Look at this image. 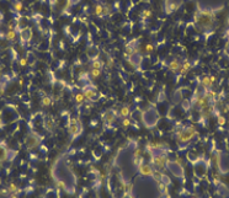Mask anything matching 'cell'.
I'll return each mask as SVG.
<instances>
[{"instance_id": "1", "label": "cell", "mask_w": 229, "mask_h": 198, "mask_svg": "<svg viewBox=\"0 0 229 198\" xmlns=\"http://www.w3.org/2000/svg\"><path fill=\"white\" fill-rule=\"evenodd\" d=\"M195 21L201 28H211L215 22V15L211 10H200L195 15Z\"/></svg>"}, {"instance_id": "2", "label": "cell", "mask_w": 229, "mask_h": 198, "mask_svg": "<svg viewBox=\"0 0 229 198\" xmlns=\"http://www.w3.org/2000/svg\"><path fill=\"white\" fill-rule=\"evenodd\" d=\"M196 135V129L193 127L181 128L176 132V138L180 143H187Z\"/></svg>"}, {"instance_id": "3", "label": "cell", "mask_w": 229, "mask_h": 198, "mask_svg": "<svg viewBox=\"0 0 229 198\" xmlns=\"http://www.w3.org/2000/svg\"><path fill=\"white\" fill-rule=\"evenodd\" d=\"M150 156H151V163L154 164V166H157L159 170L160 169H164V167L166 166V164H167V161H169V160H167L166 154H164V153L153 154Z\"/></svg>"}, {"instance_id": "4", "label": "cell", "mask_w": 229, "mask_h": 198, "mask_svg": "<svg viewBox=\"0 0 229 198\" xmlns=\"http://www.w3.org/2000/svg\"><path fill=\"white\" fill-rule=\"evenodd\" d=\"M81 92L85 95L86 100H89V101H91V102L96 101L97 89H96L94 85H91V84H85V85L83 86V91H81Z\"/></svg>"}, {"instance_id": "5", "label": "cell", "mask_w": 229, "mask_h": 198, "mask_svg": "<svg viewBox=\"0 0 229 198\" xmlns=\"http://www.w3.org/2000/svg\"><path fill=\"white\" fill-rule=\"evenodd\" d=\"M166 166H167V169L175 175V176H178V177L184 176V169H182V165H181L180 160H176V161H167Z\"/></svg>"}, {"instance_id": "6", "label": "cell", "mask_w": 229, "mask_h": 198, "mask_svg": "<svg viewBox=\"0 0 229 198\" xmlns=\"http://www.w3.org/2000/svg\"><path fill=\"white\" fill-rule=\"evenodd\" d=\"M127 62L131 64L133 68H139L142 64V54L139 52H134V53H129L128 60Z\"/></svg>"}, {"instance_id": "7", "label": "cell", "mask_w": 229, "mask_h": 198, "mask_svg": "<svg viewBox=\"0 0 229 198\" xmlns=\"http://www.w3.org/2000/svg\"><path fill=\"white\" fill-rule=\"evenodd\" d=\"M69 133L72 134L73 138L78 137L81 133V124L78 119H72L70 124H69Z\"/></svg>"}, {"instance_id": "8", "label": "cell", "mask_w": 229, "mask_h": 198, "mask_svg": "<svg viewBox=\"0 0 229 198\" xmlns=\"http://www.w3.org/2000/svg\"><path fill=\"white\" fill-rule=\"evenodd\" d=\"M40 143H41V138H40V137H37L36 134L32 133V134H28L27 135V138H26V145H27L28 149L36 148Z\"/></svg>"}, {"instance_id": "9", "label": "cell", "mask_w": 229, "mask_h": 198, "mask_svg": "<svg viewBox=\"0 0 229 198\" xmlns=\"http://www.w3.org/2000/svg\"><path fill=\"white\" fill-rule=\"evenodd\" d=\"M215 80H216L215 77H208V75H204V77L201 78V85H202L204 89L209 90V89L213 86V82H215Z\"/></svg>"}, {"instance_id": "10", "label": "cell", "mask_w": 229, "mask_h": 198, "mask_svg": "<svg viewBox=\"0 0 229 198\" xmlns=\"http://www.w3.org/2000/svg\"><path fill=\"white\" fill-rule=\"evenodd\" d=\"M139 169V172L143 175V176H153V173H154V170H153V167L150 164H143L142 166L138 167Z\"/></svg>"}, {"instance_id": "11", "label": "cell", "mask_w": 229, "mask_h": 198, "mask_svg": "<svg viewBox=\"0 0 229 198\" xmlns=\"http://www.w3.org/2000/svg\"><path fill=\"white\" fill-rule=\"evenodd\" d=\"M116 111H113V110H109V111H106L105 113H104V116H102V118H104V122L105 123H109V124H111L112 122L114 121V118H116Z\"/></svg>"}, {"instance_id": "12", "label": "cell", "mask_w": 229, "mask_h": 198, "mask_svg": "<svg viewBox=\"0 0 229 198\" xmlns=\"http://www.w3.org/2000/svg\"><path fill=\"white\" fill-rule=\"evenodd\" d=\"M181 62L179 59H172L171 62L169 63V65H167V68H169V70H171V72H174V73H178V72H180V68H181Z\"/></svg>"}, {"instance_id": "13", "label": "cell", "mask_w": 229, "mask_h": 198, "mask_svg": "<svg viewBox=\"0 0 229 198\" xmlns=\"http://www.w3.org/2000/svg\"><path fill=\"white\" fill-rule=\"evenodd\" d=\"M20 36H21V40L22 41H30L31 40V37H32V32H31V30L30 28H24V30H21L20 31Z\"/></svg>"}, {"instance_id": "14", "label": "cell", "mask_w": 229, "mask_h": 198, "mask_svg": "<svg viewBox=\"0 0 229 198\" xmlns=\"http://www.w3.org/2000/svg\"><path fill=\"white\" fill-rule=\"evenodd\" d=\"M105 63L102 62L101 59H94V60H91V64H90V69H101L102 70V68H104Z\"/></svg>"}, {"instance_id": "15", "label": "cell", "mask_w": 229, "mask_h": 198, "mask_svg": "<svg viewBox=\"0 0 229 198\" xmlns=\"http://www.w3.org/2000/svg\"><path fill=\"white\" fill-rule=\"evenodd\" d=\"M191 63H190V60H184V63L181 64V68H180V74L181 75H186L188 72H190V69H191Z\"/></svg>"}, {"instance_id": "16", "label": "cell", "mask_w": 229, "mask_h": 198, "mask_svg": "<svg viewBox=\"0 0 229 198\" xmlns=\"http://www.w3.org/2000/svg\"><path fill=\"white\" fill-rule=\"evenodd\" d=\"M74 101H75V103L78 106H81L84 102L86 101V97H85V95H84L83 92H76L75 96H74Z\"/></svg>"}, {"instance_id": "17", "label": "cell", "mask_w": 229, "mask_h": 198, "mask_svg": "<svg viewBox=\"0 0 229 198\" xmlns=\"http://www.w3.org/2000/svg\"><path fill=\"white\" fill-rule=\"evenodd\" d=\"M5 40L9 42H14L16 40V30H7V32L5 33Z\"/></svg>"}, {"instance_id": "18", "label": "cell", "mask_w": 229, "mask_h": 198, "mask_svg": "<svg viewBox=\"0 0 229 198\" xmlns=\"http://www.w3.org/2000/svg\"><path fill=\"white\" fill-rule=\"evenodd\" d=\"M129 115H131V110H129L128 106H122L121 110H120L118 116L122 117V118H126V117H128Z\"/></svg>"}, {"instance_id": "19", "label": "cell", "mask_w": 229, "mask_h": 198, "mask_svg": "<svg viewBox=\"0 0 229 198\" xmlns=\"http://www.w3.org/2000/svg\"><path fill=\"white\" fill-rule=\"evenodd\" d=\"M94 14L99 17H104V5L102 4H96L94 7Z\"/></svg>"}, {"instance_id": "20", "label": "cell", "mask_w": 229, "mask_h": 198, "mask_svg": "<svg viewBox=\"0 0 229 198\" xmlns=\"http://www.w3.org/2000/svg\"><path fill=\"white\" fill-rule=\"evenodd\" d=\"M101 73H102L101 69H90V70H89L90 78L93 79V80H95V79H97V78H100V77H101Z\"/></svg>"}, {"instance_id": "21", "label": "cell", "mask_w": 229, "mask_h": 198, "mask_svg": "<svg viewBox=\"0 0 229 198\" xmlns=\"http://www.w3.org/2000/svg\"><path fill=\"white\" fill-rule=\"evenodd\" d=\"M78 79H79V81H85V82H88V81H90L91 78H90L89 72H81V73L79 74Z\"/></svg>"}, {"instance_id": "22", "label": "cell", "mask_w": 229, "mask_h": 198, "mask_svg": "<svg viewBox=\"0 0 229 198\" xmlns=\"http://www.w3.org/2000/svg\"><path fill=\"white\" fill-rule=\"evenodd\" d=\"M6 191L9 192V193H11V194H16L20 189L17 188V186L15 185V184H10L9 186H7V188H6Z\"/></svg>"}, {"instance_id": "23", "label": "cell", "mask_w": 229, "mask_h": 198, "mask_svg": "<svg viewBox=\"0 0 229 198\" xmlns=\"http://www.w3.org/2000/svg\"><path fill=\"white\" fill-rule=\"evenodd\" d=\"M143 52L146 53V54H151V53L154 52V46H153L151 43H147L146 46H144Z\"/></svg>"}, {"instance_id": "24", "label": "cell", "mask_w": 229, "mask_h": 198, "mask_svg": "<svg viewBox=\"0 0 229 198\" xmlns=\"http://www.w3.org/2000/svg\"><path fill=\"white\" fill-rule=\"evenodd\" d=\"M151 15H153L151 10H150V9H146V10H143V11H142L141 17H142L143 20H147V19H150V17H151Z\"/></svg>"}, {"instance_id": "25", "label": "cell", "mask_w": 229, "mask_h": 198, "mask_svg": "<svg viewBox=\"0 0 229 198\" xmlns=\"http://www.w3.org/2000/svg\"><path fill=\"white\" fill-rule=\"evenodd\" d=\"M22 9H24V4H22L21 1H15L14 3V10L17 14H20L22 11Z\"/></svg>"}, {"instance_id": "26", "label": "cell", "mask_w": 229, "mask_h": 198, "mask_svg": "<svg viewBox=\"0 0 229 198\" xmlns=\"http://www.w3.org/2000/svg\"><path fill=\"white\" fill-rule=\"evenodd\" d=\"M6 158H7V149L0 145V161H4V160H6Z\"/></svg>"}, {"instance_id": "27", "label": "cell", "mask_w": 229, "mask_h": 198, "mask_svg": "<svg viewBox=\"0 0 229 198\" xmlns=\"http://www.w3.org/2000/svg\"><path fill=\"white\" fill-rule=\"evenodd\" d=\"M112 11V6L110 4H105L104 5V16H107V15H110Z\"/></svg>"}, {"instance_id": "28", "label": "cell", "mask_w": 229, "mask_h": 198, "mask_svg": "<svg viewBox=\"0 0 229 198\" xmlns=\"http://www.w3.org/2000/svg\"><path fill=\"white\" fill-rule=\"evenodd\" d=\"M51 103H52V100H51V97H48V96H46V97H43V100H42V106L44 107H48V106H51Z\"/></svg>"}, {"instance_id": "29", "label": "cell", "mask_w": 229, "mask_h": 198, "mask_svg": "<svg viewBox=\"0 0 229 198\" xmlns=\"http://www.w3.org/2000/svg\"><path fill=\"white\" fill-rule=\"evenodd\" d=\"M129 126H131V119H129L128 117H126V118L122 119V127H123V128H128Z\"/></svg>"}, {"instance_id": "30", "label": "cell", "mask_w": 229, "mask_h": 198, "mask_svg": "<svg viewBox=\"0 0 229 198\" xmlns=\"http://www.w3.org/2000/svg\"><path fill=\"white\" fill-rule=\"evenodd\" d=\"M217 119H218V124H219V126H223V124H225V118H224L222 115L217 116Z\"/></svg>"}, {"instance_id": "31", "label": "cell", "mask_w": 229, "mask_h": 198, "mask_svg": "<svg viewBox=\"0 0 229 198\" xmlns=\"http://www.w3.org/2000/svg\"><path fill=\"white\" fill-rule=\"evenodd\" d=\"M19 64H20L21 66H26V64H27V59H26V58H21V59L19 60Z\"/></svg>"}, {"instance_id": "32", "label": "cell", "mask_w": 229, "mask_h": 198, "mask_svg": "<svg viewBox=\"0 0 229 198\" xmlns=\"http://www.w3.org/2000/svg\"><path fill=\"white\" fill-rule=\"evenodd\" d=\"M7 30H16V27H14V20H11V22L7 24Z\"/></svg>"}, {"instance_id": "33", "label": "cell", "mask_w": 229, "mask_h": 198, "mask_svg": "<svg viewBox=\"0 0 229 198\" xmlns=\"http://www.w3.org/2000/svg\"><path fill=\"white\" fill-rule=\"evenodd\" d=\"M80 0H68V6H70L73 4H76V3H79Z\"/></svg>"}, {"instance_id": "34", "label": "cell", "mask_w": 229, "mask_h": 198, "mask_svg": "<svg viewBox=\"0 0 229 198\" xmlns=\"http://www.w3.org/2000/svg\"><path fill=\"white\" fill-rule=\"evenodd\" d=\"M44 122H47V127L49 128V131L52 129V121H49V118H47V121H44Z\"/></svg>"}, {"instance_id": "35", "label": "cell", "mask_w": 229, "mask_h": 198, "mask_svg": "<svg viewBox=\"0 0 229 198\" xmlns=\"http://www.w3.org/2000/svg\"><path fill=\"white\" fill-rule=\"evenodd\" d=\"M182 107H185V108L187 110V108L190 107V103H188L187 101H184V102H182Z\"/></svg>"}, {"instance_id": "36", "label": "cell", "mask_w": 229, "mask_h": 198, "mask_svg": "<svg viewBox=\"0 0 229 198\" xmlns=\"http://www.w3.org/2000/svg\"><path fill=\"white\" fill-rule=\"evenodd\" d=\"M112 60H113L112 58H109V60H107V63H109V66H110V68L113 65V62H112Z\"/></svg>"}, {"instance_id": "37", "label": "cell", "mask_w": 229, "mask_h": 198, "mask_svg": "<svg viewBox=\"0 0 229 198\" xmlns=\"http://www.w3.org/2000/svg\"><path fill=\"white\" fill-rule=\"evenodd\" d=\"M4 94V86L3 85H0V96H1Z\"/></svg>"}, {"instance_id": "38", "label": "cell", "mask_w": 229, "mask_h": 198, "mask_svg": "<svg viewBox=\"0 0 229 198\" xmlns=\"http://www.w3.org/2000/svg\"><path fill=\"white\" fill-rule=\"evenodd\" d=\"M160 198H170V197L167 194H162V196H160Z\"/></svg>"}, {"instance_id": "39", "label": "cell", "mask_w": 229, "mask_h": 198, "mask_svg": "<svg viewBox=\"0 0 229 198\" xmlns=\"http://www.w3.org/2000/svg\"><path fill=\"white\" fill-rule=\"evenodd\" d=\"M9 198H19V197H17L16 194H10V197H9Z\"/></svg>"}, {"instance_id": "40", "label": "cell", "mask_w": 229, "mask_h": 198, "mask_svg": "<svg viewBox=\"0 0 229 198\" xmlns=\"http://www.w3.org/2000/svg\"><path fill=\"white\" fill-rule=\"evenodd\" d=\"M3 19H4V16H3V14H0V24H1V21H3Z\"/></svg>"}, {"instance_id": "41", "label": "cell", "mask_w": 229, "mask_h": 198, "mask_svg": "<svg viewBox=\"0 0 229 198\" xmlns=\"http://www.w3.org/2000/svg\"><path fill=\"white\" fill-rule=\"evenodd\" d=\"M225 48L229 51V41H228V43H227V46H225Z\"/></svg>"}, {"instance_id": "42", "label": "cell", "mask_w": 229, "mask_h": 198, "mask_svg": "<svg viewBox=\"0 0 229 198\" xmlns=\"http://www.w3.org/2000/svg\"><path fill=\"white\" fill-rule=\"evenodd\" d=\"M95 1H101V0H95Z\"/></svg>"}, {"instance_id": "43", "label": "cell", "mask_w": 229, "mask_h": 198, "mask_svg": "<svg viewBox=\"0 0 229 198\" xmlns=\"http://www.w3.org/2000/svg\"><path fill=\"white\" fill-rule=\"evenodd\" d=\"M228 37H229V31H228Z\"/></svg>"}, {"instance_id": "44", "label": "cell", "mask_w": 229, "mask_h": 198, "mask_svg": "<svg viewBox=\"0 0 229 198\" xmlns=\"http://www.w3.org/2000/svg\"><path fill=\"white\" fill-rule=\"evenodd\" d=\"M191 198H196V197H191Z\"/></svg>"}]
</instances>
